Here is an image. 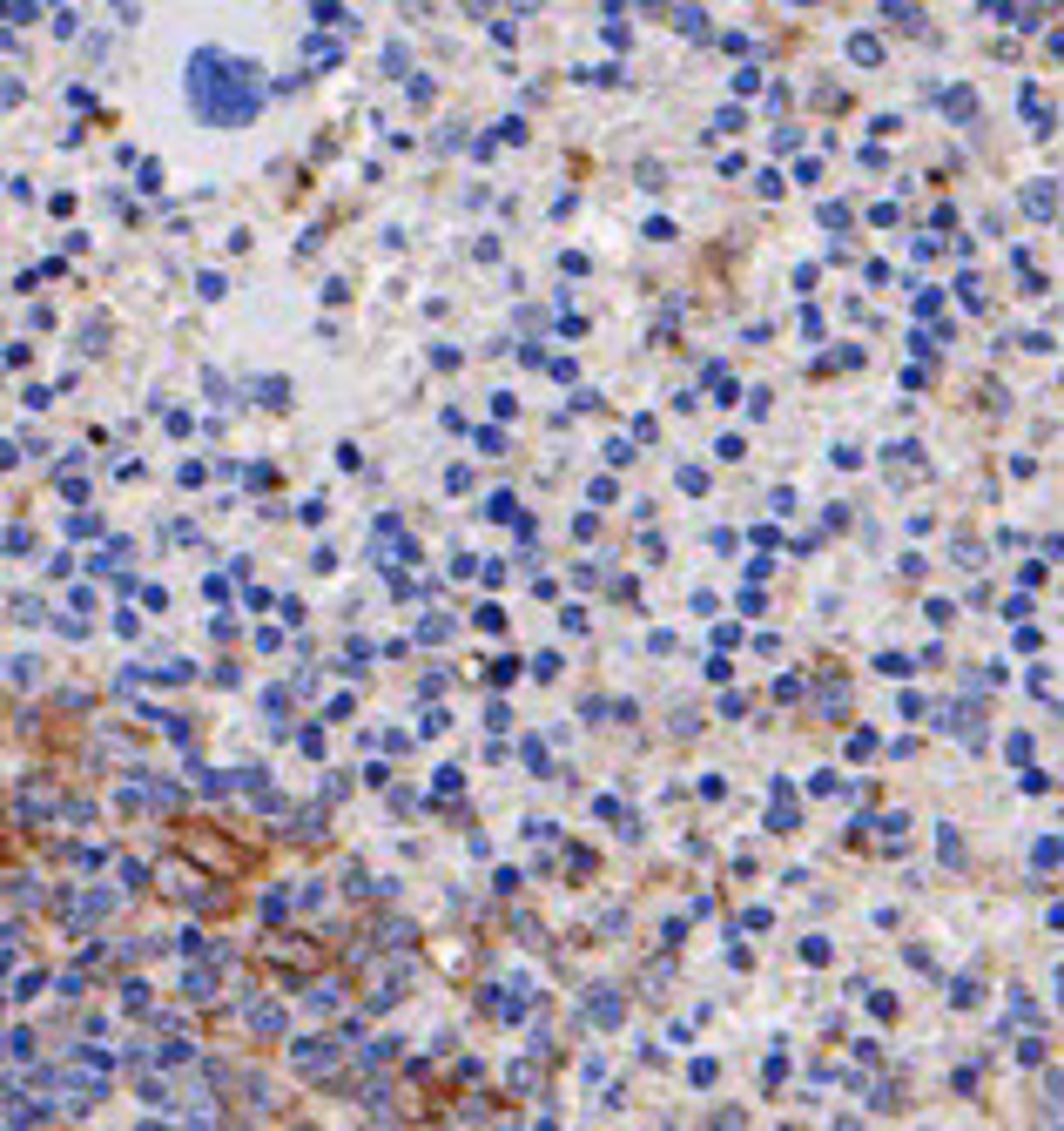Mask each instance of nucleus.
<instances>
[{
    "label": "nucleus",
    "mask_w": 1064,
    "mask_h": 1131,
    "mask_svg": "<svg viewBox=\"0 0 1064 1131\" xmlns=\"http://www.w3.org/2000/svg\"><path fill=\"white\" fill-rule=\"evenodd\" d=\"M297 1071L303 1077H323V1071H331V1044H297Z\"/></svg>",
    "instance_id": "f257e3e1"
}]
</instances>
